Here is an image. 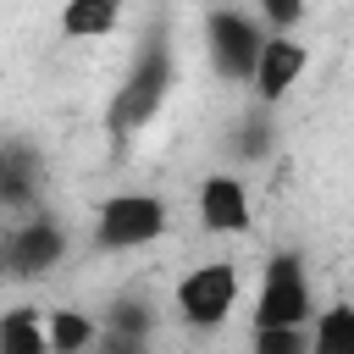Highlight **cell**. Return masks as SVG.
<instances>
[{
	"mask_svg": "<svg viewBox=\"0 0 354 354\" xmlns=\"http://www.w3.org/2000/svg\"><path fill=\"white\" fill-rule=\"evenodd\" d=\"M171 77H177V66H171V44H166L160 33H149V39H144V50L133 55V72L122 77V88H116V100H111V111H105L111 138L138 133V127L160 111V100H166V88H171Z\"/></svg>",
	"mask_w": 354,
	"mask_h": 354,
	"instance_id": "1",
	"label": "cell"
},
{
	"mask_svg": "<svg viewBox=\"0 0 354 354\" xmlns=\"http://www.w3.org/2000/svg\"><path fill=\"white\" fill-rule=\"evenodd\" d=\"M166 232V205L155 194H111L94 216V243L100 249H144Z\"/></svg>",
	"mask_w": 354,
	"mask_h": 354,
	"instance_id": "2",
	"label": "cell"
},
{
	"mask_svg": "<svg viewBox=\"0 0 354 354\" xmlns=\"http://www.w3.org/2000/svg\"><path fill=\"white\" fill-rule=\"evenodd\" d=\"M238 304V266L227 260H210V266H194L183 282H177V315L194 326V332H210L232 315Z\"/></svg>",
	"mask_w": 354,
	"mask_h": 354,
	"instance_id": "3",
	"label": "cell"
},
{
	"mask_svg": "<svg viewBox=\"0 0 354 354\" xmlns=\"http://www.w3.org/2000/svg\"><path fill=\"white\" fill-rule=\"evenodd\" d=\"M310 321V288H304V266L293 249L271 254L266 266V282H260V299H254V332H271V326H304Z\"/></svg>",
	"mask_w": 354,
	"mask_h": 354,
	"instance_id": "4",
	"label": "cell"
},
{
	"mask_svg": "<svg viewBox=\"0 0 354 354\" xmlns=\"http://www.w3.org/2000/svg\"><path fill=\"white\" fill-rule=\"evenodd\" d=\"M61 254H66V227L50 216H33L0 238V271L11 277H44L50 266H61Z\"/></svg>",
	"mask_w": 354,
	"mask_h": 354,
	"instance_id": "5",
	"label": "cell"
},
{
	"mask_svg": "<svg viewBox=\"0 0 354 354\" xmlns=\"http://www.w3.org/2000/svg\"><path fill=\"white\" fill-rule=\"evenodd\" d=\"M205 33H210V61H216V72L221 77H254V61H260V28L243 17V11H210V22H205Z\"/></svg>",
	"mask_w": 354,
	"mask_h": 354,
	"instance_id": "6",
	"label": "cell"
},
{
	"mask_svg": "<svg viewBox=\"0 0 354 354\" xmlns=\"http://www.w3.org/2000/svg\"><path fill=\"white\" fill-rule=\"evenodd\" d=\"M310 66V50L299 44V39H288V33H277V39H266L260 44V61H254V94H260V105H277L293 83H299V72Z\"/></svg>",
	"mask_w": 354,
	"mask_h": 354,
	"instance_id": "7",
	"label": "cell"
},
{
	"mask_svg": "<svg viewBox=\"0 0 354 354\" xmlns=\"http://www.w3.org/2000/svg\"><path fill=\"white\" fill-rule=\"evenodd\" d=\"M199 221L210 232H249V188L238 177H227V171L205 177V188H199Z\"/></svg>",
	"mask_w": 354,
	"mask_h": 354,
	"instance_id": "8",
	"label": "cell"
},
{
	"mask_svg": "<svg viewBox=\"0 0 354 354\" xmlns=\"http://www.w3.org/2000/svg\"><path fill=\"white\" fill-rule=\"evenodd\" d=\"M39 194V160L22 144H0V210H22Z\"/></svg>",
	"mask_w": 354,
	"mask_h": 354,
	"instance_id": "9",
	"label": "cell"
},
{
	"mask_svg": "<svg viewBox=\"0 0 354 354\" xmlns=\"http://www.w3.org/2000/svg\"><path fill=\"white\" fill-rule=\"evenodd\" d=\"M122 22V0H66L61 6V33L66 39H105Z\"/></svg>",
	"mask_w": 354,
	"mask_h": 354,
	"instance_id": "10",
	"label": "cell"
},
{
	"mask_svg": "<svg viewBox=\"0 0 354 354\" xmlns=\"http://www.w3.org/2000/svg\"><path fill=\"white\" fill-rule=\"evenodd\" d=\"M94 337H100V326H94L83 310H50V321H44L50 354H88Z\"/></svg>",
	"mask_w": 354,
	"mask_h": 354,
	"instance_id": "11",
	"label": "cell"
},
{
	"mask_svg": "<svg viewBox=\"0 0 354 354\" xmlns=\"http://www.w3.org/2000/svg\"><path fill=\"white\" fill-rule=\"evenodd\" d=\"M0 354H50L44 321H39L28 304H17V310L0 315Z\"/></svg>",
	"mask_w": 354,
	"mask_h": 354,
	"instance_id": "12",
	"label": "cell"
},
{
	"mask_svg": "<svg viewBox=\"0 0 354 354\" xmlns=\"http://www.w3.org/2000/svg\"><path fill=\"white\" fill-rule=\"evenodd\" d=\"M310 354H354V304H332L315 315Z\"/></svg>",
	"mask_w": 354,
	"mask_h": 354,
	"instance_id": "13",
	"label": "cell"
},
{
	"mask_svg": "<svg viewBox=\"0 0 354 354\" xmlns=\"http://www.w3.org/2000/svg\"><path fill=\"white\" fill-rule=\"evenodd\" d=\"M254 354H310L304 326H271V332H254Z\"/></svg>",
	"mask_w": 354,
	"mask_h": 354,
	"instance_id": "14",
	"label": "cell"
},
{
	"mask_svg": "<svg viewBox=\"0 0 354 354\" xmlns=\"http://www.w3.org/2000/svg\"><path fill=\"white\" fill-rule=\"evenodd\" d=\"M105 326H111V332H116V337H133V343H144V337H149V326H155V321H149V310H144V304H116V310H111V321H105Z\"/></svg>",
	"mask_w": 354,
	"mask_h": 354,
	"instance_id": "15",
	"label": "cell"
},
{
	"mask_svg": "<svg viewBox=\"0 0 354 354\" xmlns=\"http://www.w3.org/2000/svg\"><path fill=\"white\" fill-rule=\"evenodd\" d=\"M260 11H266L271 28H299L304 22V0H260Z\"/></svg>",
	"mask_w": 354,
	"mask_h": 354,
	"instance_id": "16",
	"label": "cell"
},
{
	"mask_svg": "<svg viewBox=\"0 0 354 354\" xmlns=\"http://www.w3.org/2000/svg\"><path fill=\"white\" fill-rule=\"evenodd\" d=\"M88 354H111V348H88Z\"/></svg>",
	"mask_w": 354,
	"mask_h": 354,
	"instance_id": "17",
	"label": "cell"
}]
</instances>
